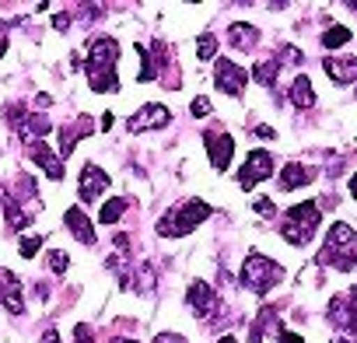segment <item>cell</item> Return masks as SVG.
<instances>
[{
    "instance_id": "cell-1",
    "label": "cell",
    "mask_w": 357,
    "mask_h": 343,
    "mask_svg": "<svg viewBox=\"0 0 357 343\" xmlns=\"http://www.w3.org/2000/svg\"><path fill=\"white\" fill-rule=\"evenodd\" d=\"M214 211L204 204V200H186V204H178L175 211H168L161 221H158V235L161 238H183L190 235L193 228H200Z\"/></svg>"
},
{
    "instance_id": "cell-2",
    "label": "cell",
    "mask_w": 357,
    "mask_h": 343,
    "mask_svg": "<svg viewBox=\"0 0 357 343\" xmlns=\"http://www.w3.org/2000/svg\"><path fill=\"white\" fill-rule=\"evenodd\" d=\"M242 287L245 291H252V294H266L273 284H280L284 280V270H280V263H273L270 256H263V252H249L245 256V263H242Z\"/></svg>"
},
{
    "instance_id": "cell-3",
    "label": "cell",
    "mask_w": 357,
    "mask_h": 343,
    "mask_svg": "<svg viewBox=\"0 0 357 343\" xmlns=\"http://www.w3.org/2000/svg\"><path fill=\"white\" fill-rule=\"evenodd\" d=\"M315 228H319V204L305 200V204H298V207L287 211V218L280 224V235L291 245H308L312 235H315Z\"/></svg>"
},
{
    "instance_id": "cell-4",
    "label": "cell",
    "mask_w": 357,
    "mask_h": 343,
    "mask_svg": "<svg viewBox=\"0 0 357 343\" xmlns=\"http://www.w3.org/2000/svg\"><path fill=\"white\" fill-rule=\"evenodd\" d=\"M116 60H119V43H116L112 36H98V39L88 43L84 70H88V77H95V74H109V70L116 67Z\"/></svg>"
},
{
    "instance_id": "cell-5",
    "label": "cell",
    "mask_w": 357,
    "mask_h": 343,
    "mask_svg": "<svg viewBox=\"0 0 357 343\" xmlns=\"http://www.w3.org/2000/svg\"><path fill=\"white\" fill-rule=\"evenodd\" d=\"M245 70L238 67V63H231L228 56H218V63H214V84H218V91H225V95H231V98H238L242 91H245Z\"/></svg>"
},
{
    "instance_id": "cell-6",
    "label": "cell",
    "mask_w": 357,
    "mask_h": 343,
    "mask_svg": "<svg viewBox=\"0 0 357 343\" xmlns=\"http://www.w3.org/2000/svg\"><path fill=\"white\" fill-rule=\"evenodd\" d=\"M329 322H333L336 329L357 333V291L336 294V298L329 301Z\"/></svg>"
},
{
    "instance_id": "cell-7",
    "label": "cell",
    "mask_w": 357,
    "mask_h": 343,
    "mask_svg": "<svg viewBox=\"0 0 357 343\" xmlns=\"http://www.w3.org/2000/svg\"><path fill=\"white\" fill-rule=\"evenodd\" d=\"M270 176H273V154L252 151L249 161H245V168L238 172V183H242V190H252V186H259V183L270 179Z\"/></svg>"
},
{
    "instance_id": "cell-8",
    "label": "cell",
    "mask_w": 357,
    "mask_h": 343,
    "mask_svg": "<svg viewBox=\"0 0 357 343\" xmlns=\"http://www.w3.org/2000/svg\"><path fill=\"white\" fill-rule=\"evenodd\" d=\"M204 144H207V154H211V165L218 172H225L231 165V154H235V140L231 133L225 130H204Z\"/></svg>"
},
{
    "instance_id": "cell-9",
    "label": "cell",
    "mask_w": 357,
    "mask_h": 343,
    "mask_svg": "<svg viewBox=\"0 0 357 343\" xmlns=\"http://www.w3.org/2000/svg\"><path fill=\"white\" fill-rule=\"evenodd\" d=\"M168 119H172V116H168V109H165V105H154V102H151V105H144V109H140L137 116H130V119H126V130H130V133H144V130H161V126H168Z\"/></svg>"
},
{
    "instance_id": "cell-10",
    "label": "cell",
    "mask_w": 357,
    "mask_h": 343,
    "mask_svg": "<svg viewBox=\"0 0 357 343\" xmlns=\"http://www.w3.org/2000/svg\"><path fill=\"white\" fill-rule=\"evenodd\" d=\"M102 190H109V176H105V168H98L95 161H88L81 168V200L91 204L102 197Z\"/></svg>"
},
{
    "instance_id": "cell-11",
    "label": "cell",
    "mask_w": 357,
    "mask_h": 343,
    "mask_svg": "<svg viewBox=\"0 0 357 343\" xmlns=\"http://www.w3.org/2000/svg\"><path fill=\"white\" fill-rule=\"evenodd\" d=\"M29 158L46 172V176H50L53 183H60V179H63V161H60V154H53V151L46 147V140H32V144H29Z\"/></svg>"
},
{
    "instance_id": "cell-12",
    "label": "cell",
    "mask_w": 357,
    "mask_h": 343,
    "mask_svg": "<svg viewBox=\"0 0 357 343\" xmlns=\"http://www.w3.org/2000/svg\"><path fill=\"white\" fill-rule=\"evenodd\" d=\"M312 179H315V168H305L301 161H287L277 186H280V193H294L298 186H308Z\"/></svg>"
},
{
    "instance_id": "cell-13",
    "label": "cell",
    "mask_w": 357,
    "mask_h": 343,
    "mask_svg": "<svg viewBox=\"0 0 357 343\" xmlns=\"http://www.w3.org/2000/svg\"><path fill=\"white\" fill-rule=\"evenodd\" d=\"M0 301L8 305L11 315H22L25 312V301H22V284L11 270H0Z\"/></svg>"
},
{
    "instance_id": "cell-14",
    "label": "cell",
    "mask_w": 357,
    "mask_h": 343,
    "mask_svg": "<svg viewBox=\"0 0 357 343\" xmlns=\"http://www.w3.org/2000/svg\"><path fill=\"white\" fill-rule=\"evenodd\" d=\"M186 298H190V308L204 319V315H211V308H214V287L207 284V280H190V287H186Z\"/></svg>"
},
{
    "instance_id": "cell-15",
    "label": "cell",
    "mask_w": 357,
    "mask_h": 343,
    "mask_svg": "<svg viewBox=\"0 0 357 343\" xmlns=\"http://www.w3.org/2000/svg\"><path fill=\"white\" fill-rule=\"evenodd\" d=\"M322 70L336 81V84H350L357 81V56H326Z\"/></svg>"
},
{
    "instance_id": "cell-16",
    "label": "cell",
    "mask_w": 357,
    "mask_h": 343,
    "mask_svg": "<svg viewBox=\"0 0 357 343\" xmlns=\"http://www.w3.org/2000/svg\"><path fill=\"white\" fill-rule=\"evenodd\" d=\"M63 221H67V231H70L81 245H95V228H91V221H88V214H84L81 207H70Z\"/></svg>"
},
{
    "instance_id": "cell-17",
    "label": "cell",
    "mask_w": 357,
    "mask_h": 343,
    "mask_svg": "<svg viewBox=\"0 0 357 343\" xmlns=\"http://www.w3.org/2000/svg\"><path fill=\"white\" fill-rule=\"evenodd\" d=\"M91 133V119L88 116H81L77 123H70L63 133H60V158H70V151L77 147V140H84Z\"/></svg>"
},
{
    "instance_id": "cell-18",
    "label": "cell",
    "mask_w": 357,
    "mask_h": 343,
    "mask_svg": "<svg viewBox=\"0 0 357 343\" xmlns=\"http://www.w3.org/2000/svg\"><path fill=\"white\" fill-rule=\"evenodd\" d=\"M228 39H231V46H235V49H252V46L259 43V32H256L252 25H245V22H231Z\"/></svg>"
},
{
    "instance_id": "cell-19",
    "label": "cell",
    "mask_w": 357,
    "mask_h": 343,
    "mask_svg": "<svg viewBox=\"0 0 357 343\" xmlns=\"http://www.w3.org/2000/svg\"><path fill=\"white\" fill-rule=\"evenodd\" d=\"M291 102L298 105V109H312L315 105V91H312V81L301 74V77H294V84H291Z\"/></svg>"
},
{
    "instance_id": "cell-20",
    "label": "cell",
    "mask_w": 357,
    "mask_h": 343,
    "mask_svg": "<svg viewBox=\"0 0 357 343\" xmlns=\"http://www.w3.org/2000/svg\"><path fill=\"white\" fill-rule=\"evenodd\" d=\"M126 207H130V200H126V197H112V200H105V204H102L98 221H102V224H116V221H119V214H123Z\"/></svg>"
},
{
    "instance_id": "cell-21",
    "label": "cell",
    "mask_w": 357,
    "mask_h": 343,
    "mask_svg": "<svg viewBox=\"0 0 357 343\" xmlns=\"http://www.w3.org/2000/svg\"><path fill=\"white\" fill-rule=\"evenodd\" d=\"M350 39H354V32H350L347 25H333V29L322 32V46H326V49H340V46H347Z\"/></svg>"
},
{
    "instance_id": "cell-22",
    "label": "cell",
    "mask_w": 357,
    "mask_h": 343,
    "mask_svg": "<svg viewBox=\"0 0 357 343\" xmlns=\"http://www.w3.org/2000/svg\"><path fill=\"white\" fill-rule=\"evenodd\" d=\"M277 70H280L277 60H259V63L252 67V77H256L263 88H273V84H277Z\"/></svg>"
},
{
    "instance_id": "cell-23",
    "label": "cell",
    "mask_w": 357,
    "mask_h": 343,
    "mask_svg": "<svg viewBox=\"0 0 357 343\" xmlns=\"http://www.w3.org/2000/svg\"><path fill=\"white\" fill-rule=\"evenodd\" d=\"M88 84H91V91H98V95H102V91H109V95H112V91H119L116 70H109V74H95V77H91Z\"/></svg>"
},
{
    "instance_id": "cell-24",
    "label": "cell",
    "mask_w": 357,
    "mask_h": 343,
    "mask_svg": "<svg viewBox=\"0 0 357 343\" xmlns=\"http://www.w3.org/2000/svg\"><path fill=\"white\" fill-rule=\"evenodd\" d=\"M197 56H200V60H214V56H218V39H214V32H204V36L197 39Z\"/></svg>"
},
{
    "instance_id": "cell-25",
    "label": "cell",
    "mask_w": 357,
    "mask_h": 343,
    "mask_svg": "<svg viewBox=\"0 0 357 343\" xmlns=\"http://www.w3.org/2000/svg\"><path fill=\"white\" fill-rule=\"evenodd\" d=\"M151 287H154V266H147V263H144V266L137 270V280H133V291H140V294H147Z\"/></svg>"
},
{
    "instance_id": "cell-26",
    "label": "cell",
    "mask_w": 357,
    "mask_h": 343,
    "mask_svg": "<svg viewBox=\"0 0 357 343\" xmlns=\"http://www.w3.org/2000/svg\"><path fill=\"white\" fill-rule=\"evenodd\" d=\"M39 249H43V238H39V235H25V238H22V245H18L22 259H32Z\"/></svg>"
},
{
    "instance_id": "cell-27",
    "label": "cell",
    "mask_w": 357,
    "mask_h": 343,
    "mask_svg": "<svg viewBox=\"0 0 357 343\" xmlns=\"http://www.w3.org/2000/svg\"><path fill=\"white\" fill-rule=\"evenodd\" d=\"M46 263H50V270H53V273H67V266H70V256H67V252H60V249H53Z\"/></svg>"
},
{
    "instance_id": "cell-28",
    "label": "cell",
    "mask_w": 357,
    "mask_h": 343,
    "mask_svg": "<svg viewBox=\"0 0 357 343\" xmlns=\"http://www.w3.org/2000/svg\"><path fill=\"white\" fill-rule=\"evenodd\" d=\"M74 343H95L91 326H77V329H74Z\"/></svg>"
},
{
    "instance_id": "cell-29",
    "label": "cell",
    "mask_w": 357,
    "mask_h": 343,
    "mask_svg": "<svg viewBox=\"0 0 357 343\" xmlns=\"http://www.w3.org/2000/svg\"><path fill=\"white\" fill-rule=\"evenodd\" d=\"M193 116H211V102L200 95V98H193Z\"/></svg>"
},
{
    "instance_id": "cell-30",
    "label": "cell",
    "mask_w": 357,
    "mask_h": 343,
    "mask_svg": "<svg viewBox=\"0 0 357 343\" xmlns=\"http://www.w3.org/2000/svg\"><path fill=\"white\" fill-rule=\"evenodd\" d=\"M154 343H186V336H178V333H158Z\"/></svg>"
},
{
    "instance_id": "cell-31",
    "label": "cell",
    "mask_w": 357,
    "mask_h": 343,
    "mask_svg": "<svg viewBox=\"0 0 357 343\" xmlns=\"http://www.w3.org/2000/svg\"><path fill=\"white\" fill-rule=\"evenodd\" d=\"M53 29H56V32H67V29H70V18H67V15H56V18H53Z\"/></svg>"
},
{
    "instance_id": "cell-32",
    "label": "cell",
    "mask_w": 357,
    "mask_h": 343,
    "mask_svg": "<svg viewBox=\"0 0 357 343\" xmlns=\"http://www.w3.org/2000/svg\"><path fill=\"white\" fill-rule=\"evenodd\" d=\"M256 137H259V140H273L277 133H273V126H256Z\"/></svg>"
},
{
    "instance_id": "cell-33",
    "label": "cell",
    "mask_w": 357,
    "mask_h": 343,
    "mask_svg": "<svg viewBox=\"0 0 357 343\" xmlns=\"http://www.w3.org/2000/svg\"><path fill=\"white\" fill-rule=\"evenodd\" d=\"M256 211L259 214H273V200H256Z\"/></svg>"
},
{
    "instance_id": "cell-34",
    "label": "cell",
    "mask_w": 357,
    "mask_h": 343,
    "mask_svg": "<svg viewBox=\"0 0 357 343\" xmlns=\"http://www.w3.org/2000/svg\"><path fill=\"white\" fill-rule=\"evenodd\" d=\"M39 343H60V333H56V329H46Z\"/></svg>"
},
{
    "instance_id": "cell-35",
    "label": "cell",
    "mask_w": 357,
    "mask_h": 343,
    "mask_svg": "<svg viewBox=\"0 0 357 343\" xmlns=\"http://www.w3.org/2000/svg\"><path fill=\"white\" fill-rule=\"evenodd\" d=\"M50 105H53L50 95H39V98H36V109H50Z\"/></svg>"
},
{
    "instance_id": "cell-36",
    "label": "cell",
    "mask_w": 357,
    "mask_h": 343,
    "mask_svg": "<svg viewBox=\"0 0 357 343\" xmlns=\"http://www.w3.org/2000/svg\"><path fill=\"white\" fill-rule=\"evenodd\" d=\"M280 343H305V340H301V336H294V333H284V336H280Z\"/></svg>"
},
{
    "instance_id": "cell-37",
    "label": "cell",
    "mask_w": 357,
    "mask_h": 343,
    "mask_svg": "<svg viewBox=\"0 0 357 343\" xmlns=\"http://www.w3.org/2000/svg\"><path fill=\"white\" fill-rule=\"evenodd\" d=\"M4 49H8V32H4V25H0V56H4Z\"/></svg>"
},
{
    "instance_id": "cell-38",
    "label": "cell",
    "mask_w": 357,
    "mask_h": 343,
    "mask_svg": "<svg viewBox=\"0 0 357 343\" xmlns=\"http://www.w3.org/2000/svg\"><path fill=\"white\" fill-rule=\"evenodd\" d=\"M350 197L357 200V172H354V176H350Z\"/></svg>"
},
{
    "instance_id": "cell-39",
    "label": "cell",
    "mask_w": 357,
    "mask_h": 343,
    "mask_svg": "<svg viewBox=\"0 0 357 343\" xmlns=\"http://www.w3.org/2000/svg\"><path fill=\"white\" fill-rule=\"evenodd\" d=\"M329 343H354V340H347V336H340V333H333V336H329Z\"/></svg>"
},
{
    "instance_id": "cell-40",
    "label": "cell",
    "mask_w": 357,
    "mask_h": 343,
    "mask_svg": "<svg viewBox=\"0 0 357 343\" xmlns=\"http://www.w3.org/2000/svg\"><path fill=\"white\" fill-rule=\"evenodd\" d=\"M218 343H238V340H235V336H231V333H228V336H221V340H218Z\"/></svg>"
},
{
    "instance_id": "cell-41",
    "label": "cell",
    "mask_w": 357,
    "mask_h": 343,
    "mask_svg": "<svg viewBox=\"0 0 357 343\" xmlns=\"http://www.w3.org/2000/svg\"><path fill=\"white\" fill-rule=\"evenodd\" d=\"M116 343H133V340H116Z\"/></svg>"
}]
</instances>
